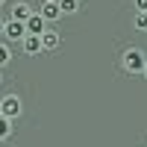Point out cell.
I'll use <instances>...</instances> for the list:
<instances>
[{
  "instance_id": "cell-16",
  "label": "cell",
  "mask_w": 147,
  "mask_h": 147,
  "mask_svg": "<svg viewBox=\"0 0 147 147\" xmlns=\"http://www.w3.org/2000/svg\"><path fill=\"white\" fill-rule=\"evenodd\" d=\"M3 3H6V0H0V6H3Z\"/></svg>"
},
{
  "instance_id": "cell-10",
  "label": "cell",
  "mask_w": 147,
  "mask_h": 147,
  "mask_svg": "<svg viewBox=\"0 0 147 147\" xmlns=\"http://www.w3.org/2000/svg\"><path fill=\"white\" fill-rule=\"evenodd\" d=\"M9 62H12V50H9V44H6V41H0V71H3Z\"/></svg>"
},
{
  "instance_id": "cell-17",
  "label": "cell",
  "mask_w": 147,
  "mask_h": 147,
  "mask_svg": "<svg viewBox=\"0 0 147 147\" xmlns=\"http://www.w3.org/2000/svg\"><path fill=\"white\" fill-rule=\"evenodd\" d=\"M0 82H3V74H0Z\"/></svg>"
},
{
  "instance_id": "cell-14",
  "label": "cell",
  "mask_w": 147,
  "mask_h": 147,
  "mask_svg": "<svg viewBox=\"0 0 147 147\" xmlns=\"http://www.w3.org/2000/svg\"><path fill=\"white\" fill-rule=\"evenodd\" d=\"M6 21H9V18H3V15H0V35H3V30H6Z\"/></svg>"
},
{
  "instance_id": "cell-13",
  "label": "cell",
  "mask_w": 147,
  "mask_h": 147,
  "mask_svg": "<svg viewBox=\"0 0 147 147\" xmlns=\"http://www.w3.org/2000/svg\"><path fill=\"white\" fill-rule=\"evenodd\" d=\"M132 6H136V12H147V0H132Z\"/></svg>"
},
{
  "instance_id": "cell-15",
  "label": "cell",
  "mask_w": 147,
  "mask_h": 147,
  "mask_svg": "<svg viewBox=\"0 0 147 147\" xmlns=\"http://www.w3.org/2000/svg\"><path fill=\"white\" fill-rule=\"evenodd\" d=\"M44 3H59V0H44Z\"/></svg>"
},
{
  "instance_id": "cell-18",
  "label": "cell",
  "mask_w": 147,
  "mask_h": 147,
  "mask_svg": "<svg viewBox=\"0 0 147 147\" xmlns=\"http://www.w3.org/2000/svg\"><path fill=\"white\" fill-rule=\"evenodd\" d=\"M144 77H147V68H144Z\"/></svg>"
},
{
  "instance_id": "cell-5",
  "label": "cell",
  "mask_w": 147,
  "mask_h": 147,
  "mask_svg": "<svg viewBox=\"0 0 147 147\" xmlns=\"http://www.w3.org/2000/svg\"><path fill=\"white\" fill-rule=\"evenodd\" d=\"M21 50L27 53V56H38V53H44V44H41V35H27V38L21 41Z\"/></svg>"
},
{
  "instance_id": "cell-11",
  "label": "cell",
  "mask_w": 147,
  "mask_h": 147,
  "mask_svg": "<svg viewBox=\"0 0 147 147\" xmlns=\"http://www.w3.org/2000/svg\"><path fill=\"white\" fill-rule=\"evenodd\" d=\"M9 136H12V121L6 115H0V141H6Z\"/></svg>"
},
{
  "instance_id": "cell-8",
  "label": "cell",
  "mask_w": 147,
  "mask_h": 147,
  "mask_svg": "<svg viewBox=\"0 0 147 147\" xmlns=\"http://www.w3.org/2000/svg\"><path fill=\"white\" fill-rule=\"evenodd\" d=\"M44 30H47V21L41 18V12H35V15L27 21V32L30 35H44Z\"/></svg>"
},
{
  "instance_id": "cell-9",
  "label": "cell",
  "mask_w": 147,
  "mask_h": 147,
  "mask_svg": "<svg viewBox=\"0 0 147 147\" xmlns=\"http://www.w3.org/2000/svg\"><path fill=\"white\" fill-rule=\"evenodd\" d=\"M59 9H62V15H77L82 9V0H59Z\"/></svg>"
},
{
  "instance_id": "cell-2",
  "label": "cell",
  "mask_w": 147,
  "mask_h": 147,
  "mask_svg": "<svg viewBox=\"0 0 147 147\" xmlns=\"http://www.w3.org/2000/svg\"><path fill=\"white\" fill-rule=\"evenodd\" d=\"M21 112H24V103H21L18 94H3L0 97V115H6L9 121H15V118H21Z\"/></svg>"
},
{
  "instance_id": "cell-12",
  "label": "cell",
  "mask_w": 147,
  "mask_h": 147,
  "mask_svg": "<svg viewBox=\"0 0 147 147\" xmlns=\"http://www.w3.org/2000/svg\"><path fill=\"white\" fill-rule=\"evenodd\" d=\"M132 27L147 32V12H136V18H132Z\"/></svg>"
},
{
  "instance_id": "cell-1",
  "label": "cell",
  "mask_w": 147,
  "mask_h": 147,
  "mask_svg": "<svg viewBox=\"0 0 147 147\" xmlns=\"http://www.w3.org/2000/svg\"><path fill=\"white\" fill-rule=\"evenodd\" d=\"M121 68H124L127 74H144L147 68V53L141 50V47H127L124 53H121Z\"/></svg>"
},
{
  "instance_id": "cell-3",
  "label": "cell",
  "mask_w": 147,
  "mask_h": 147,
  "mask_svg": "<svg viewBox=\"0 0 147 147\" xmlns=\"http://www.w3.org/2000/svg\"><path fill=\"white\" fill-rule=\"evenodd\" d=\"M27 24H24V21H15V18H9L6 21V30H3V38L6 41H24V38H27Z\"/></svg>"
},
{
  "instance_id": "cell-4",
  "label": "cell",
  "mask_w": 147,
  "mask_h": 147,
  "mask_svg": "<svg viewBox=\"0 0 147 147\" xmlns=\"http://www.w3.org/2000/svg\"><path fill=\"white\" fill-rule=\"evenodd\" d=\"M32 15H35V9L30 6V0H18V3H12V15H9V18H15V21H24V24H27Z\"/></svg>"
},
{
  "instance_id": "cell-7",
  "label": "cell",
  "mask_w": 147,
  "mask_h": 147,
  "mask_svg": "<svg viewBox=\"0 0 147 147\" xmlns=\"http://www.w3.org/2000/svg\"><path fill=\"white\" fill-rule=\"evenodd\" d=\"M41 18L47 21V24H53V21H59V18H65L62 15V9H59V3H41Z\"/></svg>"
},
{
  "instance_id": "cell-6",
  "label": "cell",
  "mask_w": 147,
  "mask_h": 147,
  "mask_svg": "<svg viewBox=\"0 0 147 147\" xmlns=\"http://www.w3.org/2000/svg\"><path fill=\"white\" fill-rule=\"evenodd\" d=\"M41 44H44V50H47V53H50V50H59V44H62V32H56V30L47 27L44 35H41Z\"/></svg>"
}]
</instances>
